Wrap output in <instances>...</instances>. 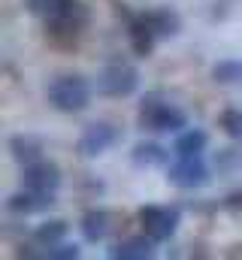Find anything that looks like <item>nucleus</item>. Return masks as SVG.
Wrapping results in <instances>:
<instances>
[{
  "label": "nucleus",
  "mask_w": 242,
  "mask_h": 260,
  "mask_svg": "<svg viewBox=\"0 0 242 260\" xmlns=\"http://www.w3.org/2000/svg\"><path fill=\"white\" fill-rule=\"evenodd\" d=\"M139 18L152 27V34H155L158 40H161V37H164V40H167V37H176V34H179V24H182L179 15H176L173 9H167V6H161V9H148V12H142Z\"/></svg>",
  "instance_id": "9"
},
{
  "label": "nucleus",
  "mask_w": 242,
  "mask_h": 260,
  "mask_svg": "<svg viewBox=\"0 0 242 260\" xmlns=\"http://www.w3.org/2000/svg\"><path fill=\"white\" fill-rule=\"evenodd\" d=\"M170 182L176 188H203L209 182V167L197 157H179L173 167H170Z\"/></svg>",
  "instance_id": "7"
},
{
  "label": "nucleus",
  "mask_w": 242,
  "mask_h": 260,
  "mask_svg": "<svg viewBox=\"0 0 242 260\" xmlns=\"http://www.w3.org/2000/svg\"><path fill=\"white\" fill-rule=\"evenodd\" d=\"M152 254H155V239L148 233L145 236H130V239L118 242L109 251V257H118V260H148Z\"/></svg>",
  "instance_id": "11"
},
{
  "label": "nucleus",
  "mask_w": 242,
  "mask_h": 260,
  "mask_svg": "<svg viewBox=\"0 0 242 260\" xmlns=\"http://www.w3.org/2000/svg\"><path fill=\"white\" fill-rule=\"evenodd\" d=\"M212 79L218 85H239L242 82V61H218L212 67Z\"/></svg>",
  "instance_id": "16"
},
{
  "label": "nucleus",
  "mask_w": 242,
  "mask_h": 260,
  "mask_svg": "<svg viewBox=\"0 0 242 260\" xmlns=\"http://www.w3.org/2000/svg\"><path fill=\"white\" fill-rule=\"evenodd\" d=\"M46 94H49L52 109L73 115V112H82L88 106V100H91V82L82 73H60V76H55L49 82Z\"/></svg>",
  "instance_id": "1"
},
{
  "label": "nucleus",
  "mask_w": 242,
  "mask_h": 260,
  "mask_svg": "<svg viewBox=\"0 0 242 260\" xmlns=\"http://www.w3.org/2000/svg\"><path fill=\"white\" fill-rule=\"evenodd\" d=\"M24 185L31 191H43V194H55L60 188V173L55 164L49 160H34V164H24Z\"/></svg>",
  "instance_id": "8"
},
{
  "label": "nucleus",
  "mask_w": 242,
  "mask_h": 260,
  "mask_svg": "<svg viewBox=\"0 0 242 260\" xmlns=\"http://www.w3.org/2000/svg\"><path fill=\"white\" fill-rule=\"evenodd\" d=\"M221 127H224V133H230V136H242V115L233 112V109H227L221 115Z\"/></svg>",
  "instance_id": "19"
},
{
  "label": "nucleus",
  "mask_w": 242,
  "mask_h": 260,
  "mask_svg": "<svg viewBox=\"0 0 242 260\" xmlns=\"http://www.w3.org/2000/svg\"><path fill=\"white\" fill-rule=\"evenodd\" d=\"M55 206V194H43V191H24V194H12L9 197V209L21 212V215H37Z\"/></svg>",
  "instance_id": "10"
},
{
  "label": "nucleus",
  "mask_w": 242,
  "mask_h": 260,
  "mask_svg": "<svg viewBox=\"0 0 242 260\" xmlns=\"http://www.w3.org/2000/svg\"><path fill=\"white\" fill-rule=\"evenodd\" d=\"M64 233H67V224H64V221H49V224H43V227L37 230V236H40L43 242H49V245H55Z\"/></svg>",
  "instance_id": "18"
},
{
  "label": "nucleus",
  "mask_w": 242,
  "mask_h": 260,
  "mask_svg": "<svg viewBox=\"0 0 242 260\" xmlns=\"http://www.w3.org/2000/svg\"><path fill=\"white\" fill-rule=\"evenodd\" d=\"M31 15L43 18L55 30H73L85 21V9L79 0H24Z\"/></svg>",
  "instance_id": "2"
},
{
  "label": "nucleus",
  "mask_w": 242,
  "mask_h": 260,
  "mask_svg": "<svg viewBox=\"0 0 242 260\" xmlns=\"http://www.w3.org/2000/svg\"><path fill=\"white\" fill-rule=\"evenodd\" d=\"M46 257H79V248L76 245H64V242H55L49 251H46Z\"/></svg>",
  "instance_id": "20"
},
{
  "label": "nucleus",
  "mask_w": 242,
  "mask_h": 260,
  "mask_svg": "<svg viewBox=\"0 0 242 260\" xmlns=\"http://www.w3.org/2000/svg\"><path fill=\"white\" fill-rule=\"evenodd\" d=\"M12 154L18 157V160H24V164H34V160H40V145L37 142H31V139H24V136H18V139H12Z\"/></svg>",
  "instance_id": "17"
},
{
  "label": "nucleus",
  "mask_w": 242,
  "mask_h": 260,
  "mask_svg": "<svg viewBox=\"0 0 242 260\" xmlns=\"http://www.w3.org/2000/svg\"><path fill=\"white\" fill-rule=\"evenodd\" d=\"M118 142V130L115 124H109V121H97V124H88L85 133L79 136V154H85V157H97V154H103L109 145H115Z\"/></svg>",
  "instance_id": "6"
},
{
  "label": "nucleus",
  "mask_w": 242,
  "mask_h": 260,
  "mask_svg": "<svg viewBox=\"0 0 242 260\" xmlns=\"http://www.w3.org/2000/svg\"><path fill=\"white\" fill-rule=\"evenodd\" d=\"M155 34H152V27L142 21V18H136V24L130 27V43H133V49L139 52V55H148L152 49H155Z\"/></svg>",
  "instance_id": "14"
},
{
  "label": "nucleus",
  "mask_w": 242,
  "mask_h": 260,
  "mask_svg": "<svg viewBox=\"0 0 242 260\" xmlns=\"http://www.w3.org/2000/svg\"><path fill=\"white\" fill-rule=\"evenodd\" d=\"M139 221H142V230L155 239V242H164L176 233L179 227V212L170 209V206H145L139 212Z\"/></svg>",
  "instance_id": "5"
},
{
  "label": "nucleus",
  "mask_w": 242,
  "mask_h": 260,
  "mask_svg": "<svg viewBox=\"0 0 242 260\" xmlns=\"http://www.w3.org/2000/svg\"><path fill=\"white\" fill-rule=\"evenodd\" d=\"M97 91L103 97H112V100H121V97H130L139 85V73L136 67L127 64V61H109V64L100 67L97 79H94Z\"/></svg>",
  "instance_id": "3"
},
{
  "label": "nucleus",
  "mask_w": 242,
  "mask_h": 260,
  "mask_svg": "<svg viewBox=\"0 0 242 260\" xmlns=\"http://www.w3.org/2000/svg\"><path fill=\"white\" fill-rule=\"evenodd\" d=\"M106 230H109V215H106V212H100V209L85 212V218H82V233H85V239L100 242V239L106 236Z\"/></svg>",
  "instance_id": "13"
},
{
  "label": "nucleus",
  "mask_w": 242,
  "mask_h": 260,
  "mask_svg": "<svg viewBox=\"0 0 242 260\" xmlns=\"http://www.w3.org/2000/svg\"><path fill=\"white\" fill-rule=\"evenodd\" d=\"M230 206H239V209H242V191H239V194L230 197Z\"/></svg>",
  "instance_id": "21"
},
{
  "label": "nucleus",
  "mask_w": 242,
  "mask_h": 260,
  "mask_svg": "<svg viewBox=\"0 0 242 260\" xmlns=\"http://www.w3.org/2000/svg\"><path fill=\"white\" fill-rule=\"evenodd\" d=\"M206 145H209V136L203 133V130L197 127H188L185 133L176 136V157H197V154H203L206 151Z\"/></svg>",
  "instance_id": "12"
},
{
  "label": "nucleus",
  "mask_w": 242,
  "mask_h": 260,
  "mask_svg": "<svg viewBox=\"0 0 242 260\" xmlns=\"http://www.w3.org/2000/svg\"><path fill=\"white\" fill-rule=\"evenodd\" d=\"M139 121L145 130H158V133H173V130L188 127V118L179 106L167 103V100H158V97H148L139 109Z\"/></svg>",
  "instance_id": "4"
},
{
  "label": "nucleus",
  "mask_w": 242,
  "mask_h": 260,
  "mask_svg": "<svg viewBox=\"0 0 242 260\" xmlns=\"http://www.w3.org/2000/svg\"><path fill=\"white\" fill-rule=\"evenodd\" d=\"M133 164H139V167H161V164H167V151L161 148V145H155V142H145V145H136L133 148Z\"/></svg>",
  "instance_id": "15"
}]
</instances>
